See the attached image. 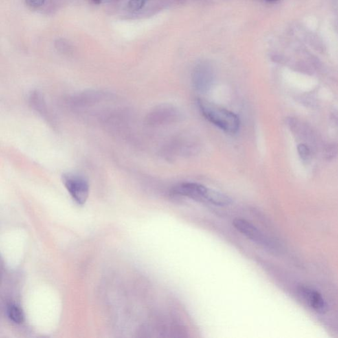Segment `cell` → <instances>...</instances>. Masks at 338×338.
I'll list each match as a JSON object with an SVG mask.
<instances>
[{
	"label": "cell",
	"instance_id": "cell-1",
	"mask_svg": "<svg viewBox=\"0 0 338 338\" xmlns=\"http://www.w3.org/2000/svg\"><path fill=\"white\" fill-rule=\"evenodd\" d=\"M197 105L207 120L226 133L235 134L239 130V118L232 112L204 99H198Z\"/></svg>",
	"mask_w": 338,
	"mask_h": 338
},
{
	"label": "cell",
	"instance_id": "cell-2",
	"mask_svg": "<svg viewBox=\"0 0 338 338\" xmlns=\"http://www.w3.org/2000/svg\"><path fill=\"white\" fill-rule=\"evenodd\" d=\"M115 95L99 89H87L74 93L65 99L66 104L75 110L88 109L102 102L113 101Z\"/></svg>",
	"mask_w": 338,
	"mask_h": 338
},
{
	"label": "cell",
	"instance_id": "cell-3",
	"mask_svg": "<svg viewBox=\"0 0 338 338\" xmlns=\"http://www.w3.org/2000/svg\"><path fill=\"white\" fill-rule=\"evenodd\" d=\"M64 186L71 197L79 205H84L89 194V182L82 174L68 172L62 176Z\"/></svg>",
	"mask_w": 338,
	"mask_h": 338
},
{
	"label": "cell",
	"instance_id": "cell-4",
	"mask_svg": "<svg viewBox=\"0 0 338 338\" xmlns=\"http://www.w3.org/2000/svg\"><path fill=\"white\" fill-rule=\"evenodd\" d=\"M181 118V112L177 108L171 104H163L149 112L145 122L149 126L156 127L177 122Z\"/></svg>",
	"mask_w": 338,
	"mask_h": 338
},
{
	"label": "cell",
	"instance_id": "cell-5",
	"mask_svg": "<svg viewBox=\"0 0 338 338\" xmlns=\"http://www.w3.org/2000/svg\"><path fill=\"white\" fill-rule=\"evenodd\" d=\"M27 101L33 111L43 119L52 129L58 128L56 117L48 106L43 94L38 90H33L29 93Z\"/></svg>",
	"mask_w": 338,
	"mask_h": 338
},
{
	"label": "cell",
	"instance_id": "cell-6",
	"mask_svg": "<svg viewBox=\"0 0 338 338\" xmlns=\"http://www.w3.org/2000/svg\"><path fill=\"white\" fill-rule=\"evenodd\" d=\"M211 188L194 183H185L176 186L171 190L172 195L190 198L195 201L209 203Z\"/></svg>",
	"mask_w": 338,
	"mask_h": 338
},
{
	"label": "cell",
	"instance_id": "cell-7",
	"mask_svg": "<svg viewBox=\"0 0 338 338\" xmlns=\"http://www.w3.org/2000/svg\"><path fill=\"white\" fill-rule=\"evenodd\" d=\"M193 87L200 93H206L212 87L214 82V69L209 63L202 62L193 71Z\"/></svg>",
	"mask_w": 338,
	"mask_h": 338
},
{
	"label": "cell",
	"instance_id": "cell-8",
	"mask_svg": "<svg viewBox=\"0 0 338 338\" xmlns=\"http://www.w3.org/2000/svg\"><path fill=\"white\" fill-rule=\"evenodd\" d=\"M235 229L249 239L262 247H271L272 243L269 238L253 223L243 219H235L233 222Z\"/></svg>",
	"mask_w": 338,
	"mask_h": 338
},
{
	"label": "cell",
	"instance_id": "cell-9",
	"mask_svg": "<svg viewBox=\"0 0 338 338\" xmlns=\"http://www.w3.org/2000/svg\"><path fill=\"white\" fill-rule=\"evenodd\" d=\"M297 291L299 292V295L307 303L310 307L319 312L326 311L328 306H327L326 301L317 290L308 287L300 286L299 287Z\"/></svg>",
	"mask_w": 338,
	"mask_h": 338
},
{
	"label": "cell",
	"instance_id": "cell-10",
	"mask_svg": "<svg viewBox=\"0 0 338 338\" xmlns=\"http://www.w3.org/2000/svg\"><path fill=\"white\" fill-rule=\"evenodd\" d=\"M7 317L12 322L17 324H21L24 321V314L21 308L17 304L10 303L7 306Z\"/></svg>",
	"mask_w": 338,
	"mask_h": 338
},
{
	"label": "cell",
	"instance_id": "cell-11",
	"mask_svg": "<svg viewBox=\"0 0 338 338\" xmlns=\"http://www.w3.org/2000/svg\"><path fill=\"white\" fill-rule=\"evenodd\" d=\"M297 152L303 162L307 163L311 157L310 148L304 143H300L297 146Z\"/></svg>",
	"mask_w": 338,
	"mask_h": 338
},
{
	"label": "cell",
	"instance_id": "cell-12",
	"mask_svg": "<svg viewBox=\"0 0 338 338\" xmlns=\"http://www.w3.org/2000/svg\"><path fill=\"white\" fill-rule=\"evenodd\" d=\"M338 153V146L335 144H333V143L328 145V146H326V148H324V156L325 159L328 160V161L333 159L337 155Z\"/></svg>",
	"mask_w": 338,
	"mask_h": 338
},
{
	"label": "cell",
	"instance_id": "cell-13",
	"mask_svg": "<svg viewBox=\"0 0 338 338\" xmlns=\"http://www.w3.org/2000/svg\"><path fill=\"white\" fill-rule=\"evenodd\" d=\"M146 1L147 0H128V10L132 12H138L143 8Z\"/></svg>",
	"mask_w": 338,
	"mask_h": 338
},
{
	"label": "cell",
	"instance_id": "cell-14",
	"mask_svg": "<svg viewBox=\"0 0 338 338\" xmlns=\"http://www.w3.org/2000/svg\"><path fill=\"white\" fill-rule=\"evenodd\" d=\"M300 99L302 104H304L306 106H308V107L314 108L317 105V102H316L315 99L311 97H301Z\"/></svg>",
	"mask_w": 338,
	"mask_h": 338
},
{
	"label": "cell",
	"instance_id": "cell-15",
	"mask_svg": "<svg viewBox=\"0 0 338 338\" xmlns=\"http://www.w3.org/2000/svg\"><path fill=\"white\" fill-rule=\"evenodd\" d=\"M46 0H25V2L31 8L37 9L45 4Z\"/></svg>",
	"mask_w": 338,
	"mask_h": 338
},
{
	"label": "cell",
	"instance_id": "cell-16",
	"mask_svg": "<svg viewBox=\"0 0 338 338\" xmlns=\"http://www.w3.org/2000/svg\"><path fill=\"white\" fill-rule=\"evenodd\" d=\"M57 44H58L57 48H58L60 52L64 53L70 52L71 47L67 42L64 41V40H61V41L59 40V41L57 42Z\"/></svg>",
	"mask_w": 338,
	"mask_h": 338
},
{
	"label": "cell",
	"instance_id": "cell-17",
	"mask_svg": "<svg viewBox=\"0 0 338 338\" xmlns=\"http://www.w3.org/2000/svg\"><path fill=\"white\" fill-rule=\"evenodd\" d=\"M266 1H268V2H275V1H278V0H265Z\"/></svg>",
	"mask_w": 338,
	"mask_h": 338
}]
</instances>
